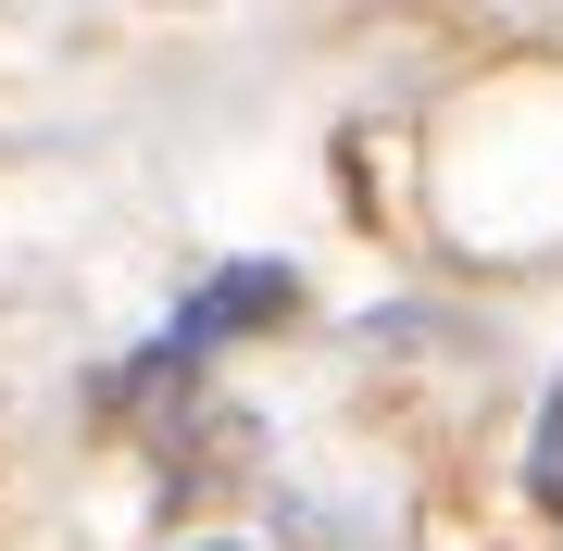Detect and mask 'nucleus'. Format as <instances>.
Segmentation results:
<instances>
[{
    "label": "nucleus",
    "mask_w": 563,
    "mask_h": 551,
    "mask_svg": "<svg viewBox=\"0 0 563 551\" xmlns=\"http://www.w3.org/2000/svg\"><path fill=\"white\" fill-rule=\"evenodd\" d=\"M288 301H301V288H288L276 264H239V276H225V288H201V301L176 313V339H163L151 364H125V376H163V364H176V351H213V339H251V327H276Z\"/></svg>",
    "instance_id": "nucleus-1"
}]
</instances>
